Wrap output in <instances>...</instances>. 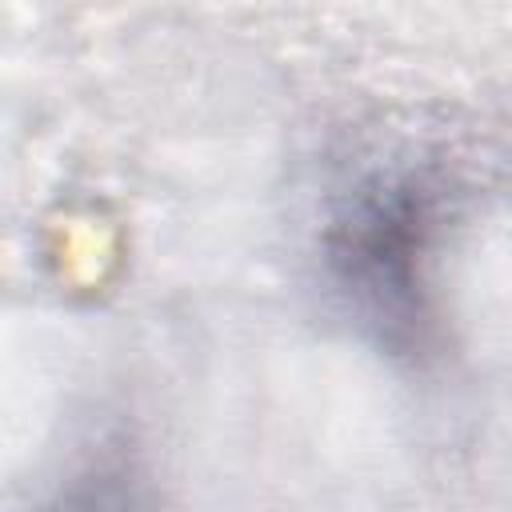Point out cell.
Returning <instances> with one entry per match:
<instances>
[{"label":"cell","instance_id":"1","mask_svg":"<svg viewBox=\"0 0 512 512\" xmlns=\"http://www.w3.org/2000/svg\"><path fill=\"white\" fill-rule=\"evenodd\" d=\"M468 204V168L436 136L364 140L332 164L312 224L320 292L380 356H436L440 260Z\"/></svg>","mask_w":512,"mask_h":512}]
</instances>
